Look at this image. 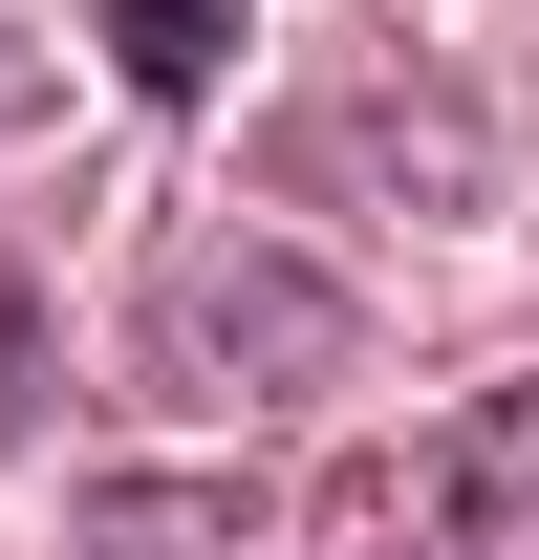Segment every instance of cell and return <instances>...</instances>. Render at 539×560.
I'll return each instance as SVG.
<instances>
[{
    "instance_id": "1",
    "label": "cell",
    "mask_w": 539,
    "mask_h": 560,
    "mask_svg": "<svg viewBox=\"0 0 539 560\" xmlns=\"http://www.w3.org/2000/svg\"><path fill=\"white\" fill-rule=\"evenodd\" d=\"M324 366H345V302L302 259H260V237H173L151 259V388L238 410V388H324Z\"/></svg>"
},
{
    "instance_id": "2",
    "label": "cell",
    "mask_w": 539,
    "mask_h": 560,
    "mask_svg": "<svg viewBox=\"0 0 539 560\" xmlns=\"http://www.w3.org/2000/svg\"><path fill=\"white\" fill-rule=\"evenodd\" d=\"M410 517H432V560H539V366H518V388H474V410L432 431Z\"/></svg>"
},
{
    "instance_id": "3",
    "label": "cell",
    "mask_w": 539,
    "mask_h": 560,
    "mask_svg": "<svg viewBox=\"0 0 539 560\" xmlns=\"http://www.w3.org/2000/svg\"><path fill=\"white\" fill-rule=\"evenodd\" d=\"M108 66H130L151 108H216V66H238V0H108Z\"/></svg>"
},
{
    "instance_id": "4",
    "label": "cell",
    "mask_w": 539,
    "mask_h": 560,
    "mask_svg": "<svg viewBox=\"0 0 539 560\" xmlns=\"http://www.w3.org/2000/svg\"><path fill=\"white\" fill-rule=\"evenodd\" d=\"M0 431H44V302L0 280Z\"/></svg>"
},
{
    "instance_id": "5",
    "label": "cell",
    "mask_w": 539,
    "mask_h": 560,
    "mask_svg": "<svg viewBox=\"0 0 539 560\" xmlns=\"http://www.w3.org/2000/svg\"><path fill=\"white\" fill-rule=\"evenodd\" d=\"M44 108H66V66H44V44H22V22H0V151L44 130Z\"/></svg>"
}]
</instances>
